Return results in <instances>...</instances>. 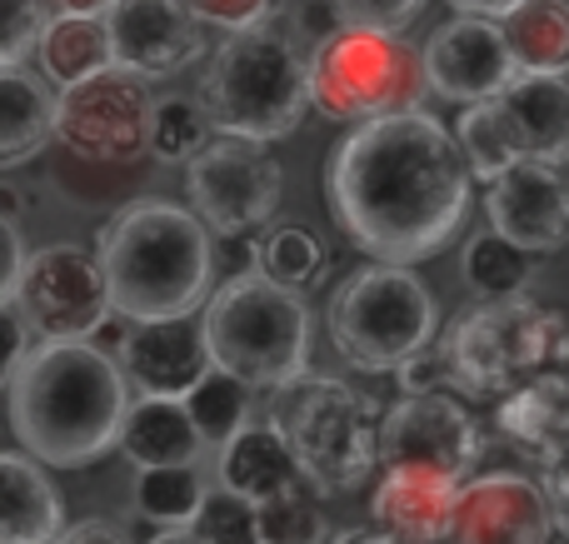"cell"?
<instances>
[{"label":"cell","instance_id":"cell-14","mask_svg":"<svg viewBox=\"0 0 569 544\" xmlns=\"http://www.w3.org/2000/svg\"><path fill=\"white\" fill-rule=\"evenodd\" d=\"M425 70H430L435 95L455 100V105H485L520 75V60L510 50L505 20L455 16L425 46Z\"/></svg>","mask_w":569,"mask_h":544},{"label":"cell","instance_id":"cell-20","mask_svg":"<svg viewBox=\"0 0 569 544\" xmlns=\"http://www.w3.org/2000/svg\"><path fill=\"white\" fill-rule=\"evenodd\" d=\"M460 505V480L435 475V470H385L375 485L370 515L385 535L410 544H445Z\"/></svg>","mask_w":569,"mask_h":544},{"label":"cell","instance_id":"cell-3","mask_svg":"<svg viewBox=\"0 0 569 544\" xmlns=\"http://www.w3.org/2000/svg\"><path fill=\"white\" fill-rule=\"evenodd\" d=\"M100 265L110 275L116 315L150 320L200 315L216 295L210 225L170 200H136L100 225Z\"/></svg>","mask_w":569,"mask_h":544},{"label":"cell","instance_id":"cell-35","mask_svg":"<svg viewBox=\"0 0 569 544\" xmlns=\"http://www.w3.org/2000/svg\"><path fill=\"white\" fill-rule=\"evenodd\" d=\"M196 535L200 544H266L260 540V505H250L246 495L236 490H210L206 510L196 520Z\"/></svg>","mask_w":569,"mask_h":544},{"label":"cell","instance_id":"cell-50","mask_svg":"<svg viewBox=\"0 0 569 544\" xmlns=\"http://www.w3.org/2000/svg\"><path fill=\"white\" fill-rule=\"evenodd\" d=\"M550 544H569V535H555V540H550Z\"/></svg>","mask_w":569,"mask_h":544},{"label":"cell","instance_id":"cell-1","mask_svg":"<svg viewBox=\"0 0 569 544\" xmlns=\"http://www.w3.org/2000/svg\"><path fill=\"white\" fill-rule=\"evenodd\" d=\"M470 165L435 115H390L355 125L325 170L340 230L385 265L440 255L470 215Z\"/></svg>","mask_w":569,"mask_h":544},{"label":"cell","instance_id":"cell-9","mask_svg":"<svg viewBox=\"0 0 569 544\" xmlns=\"http://www.w3.org/2000/svg\"><path fill=\"white\" fill-rule=\"evenodd\" d=\"M440 330V310L410 265L355 270L330 300V340L355 370L395 375L405 360L425 355Z\"/></svg>","mask_w":569,"mask_h":544},{"label":"cell","instance_id":"cell-4","mask_svg":"<svg viewBox=\"0 0 569 544\" xmlns=\"http://www.w3.org/2000/svg\"><path fill=\"white\" fill-rule=\"evenodd\" d=\"M210 125L220 135L284 140L310 110V56L300 50V30L284 16H266L236 30L210 60L200 85Z\"/></svg>","mask_w":569,"mask_h":544},{"label":"cell","instance_id":"cell-2","mask_svg":"<svg viewBox=\"0 0 569 544\" xmlns=\"http://www.w3.org/2000/svg\"><path fill=\"white\" fill-rule=\"evenodd\" d=\"M6 390L20 450L56 470H80L110 455L136 400L120 360L96 340H40Z\"/></svg>","mask_w":569,"mask_h":544},{"label":"cell","instance_id":"cell-23","mask_svg":"<svg viewBox=\"0 0 569 544\" xmlns=\"http://www.w3.org/2000/svg\"><path fill=\"white\" fill-rule=\"evenodd\" d=\"M305 470L295 460V450L284 445V435L276 425H246L230 445H220V485L246 495L250 505L284 495L290 485H300Z\"/></svg>","mask_w":569,"mask_h":544},{"label":"cell","instance_id":"cell-12","mask_svg":"<svg viewBox=\"0 0 569 544\" xmlns=\"http://www.w3.org/2000/svg\"><path fill=\"white\" fill-rule=\"evenodd\" d=\"M16 305L26 310V320L36 325L40 340H96L100 325L116 315L100 250H86V245L30 250Z\"/></svg>","mask_w":569,"mask_h":544},{"label":"cell","instance_id":"cell-10","mask_svg":"<svg viewBox=\"0 0 569 544\" xmlns=\"http://www.w3.org/2000/svg\"><path fill=\"white\" fill-rule=\"evenodd\" d=\"M186 195L190 210L216 235L246 240L256 230H270L284 195V170L270 155L266 140L216 135L206 145V155H196L186 165Z\"/></svg>","mask_w":569,"mask_h":544},{"label":"cell","instance_id":"cell-25","mask_svg":"<svg viewBox=\"0 0 569 544\" xmlns=\"http://www.w3.org/2000/svg\"><path fill=\"white\" fill-rule=\"evenodd\" d=\"M36 60H40V75L60 90L116 70V46H110L106 16H50Z\"/></svg>","mask_w":569,"mask_h":544},{"label":"cell","instance_id":"cell-32","mask_svg":"<svg viewBox=\"0 0 569 544\" xmlns=\"http://www.w3.org/2000/svg\"><path fill=\"white\" fill-rule=\"evenodd\" d=\"M260 540L266 544H325L330 540V520L320 510V490L310 480L290 485L284 495L260 505Z\"/></svg>","mask_w":569,"mask_h":544},{"label":"cell","instance_id":"cell-34","mask_svg":"<svg viewBox=\"0 0 569 544\" xmlns=\"http://www.w3.org/2000/svg\"><path fill=\"white\" fill-rule=\"evenodd\" d=\"M455 140H460V150H465V165H470V175L485 180V185H495L505 170L520 165L515 145L505 140L500 120H495V105H490V100H485V105H465L460 125H455Z\"/></svg>","mask_w":569,"mask_h":544},{"label":"cell","instance_id":"cell-5","mask_svg":"<svg viewBox=\"0 0 569 544\" xmlns=\"http://www.w3.org/2000/svg\"><path fill=\"white\" fill-rule=\"evenodd\" d=\"M200 320L216 365L250 390H280L310 365V310L300 290H284L260 270L226 275Z\"/></svg>","mask_w":569,"mask_h":544},{"label":"cell","instance_id":"cell-47","mask_svg":"<svg viewBox=\"0 0 569 544\" xmlns=\"http://www.w3.org/2000/svg\"><path fill=\"white\" fill-rule=\"evenodd\" d=\"M146 544H200L196 530H160L156 540H146Z\"/></svg>","mask_w":569,"mask_h":544},{"label":"cell","instance_id":"cell-42","mask_svg":"<svg viewBox=\"0 0 569 544\" xmlns=\"http://www.w3.org/2000/svg\"><path fill=\"white\" fill-rule=\"evenodd\" d=\"M26 265H30V255H26V240H20V225L16 220H0V305L16 300Z\"/></svg>","mask_w":569,"mask_h":544},{"label":"cell","instance_id":"cell-29","mask_svg":"<svg viewBox=\"0 0 569 544\" xmlns=\"http://www.w3.org/2000/svg\"><path fill=\"white\" fill-rule=\"evenodd\" d=\"M210 490L200 485L196 465H170V470H140L136 480V510L140 520L160 530H196L200 510H206Z\"/></svg>","mask_w":569,"mask_h":544},{"label":"cell","instance_id":"cell-28","mask_svg":"<svg viewBox=\"0 0 569 544\" xmlns=\"http://www.w3.org/2000/svg\"><path fill=\"white\" fill-rule=\"evenodd\" d=\"M460 275L480 300H515V295H525V285L535 275V250H520L515 240L490 230V235H475L465 245Z\"/></svg>","mask_w":569,"mask_h":544},{"label":"cell","instance_id":"cell-41","mask_svg":"<svg viewBox=\"0 0 569 544\" xmlns=\"http://www.w3.org/2000/svg\"><path fill=\"white\" fill-rule=\"evenodd\" d=\"M0 315H6V360H0V375L10 380L30 360V350L40 345V335H36V325L26 320V310H20L16 300H6V305H0Z\"/></svg>","mask_w":569,"mask_h":544},{"label":"cell","instance_id":"cell-16","mask_svg":"<svg viewBox=\"0 0 569 544\" xmlns=\"http://www.w3.org/2000/svg\"><path fill=\"white\" fill-rule=\"evenodd\" d=\"M560 535L545 485L525 480L520 470L465 480L455 525L445 544H550Z\"/></svg>","mask_w":569,"mask_h":544},{"label":"cell","instance_id":"cell-15","mask_svg":"<svg viewBox=\"0 0 569 544\" xmlns=\"http://www.w3.org/2000/svg\"><path fill=\"white\" fill-rule=\"evenodd\" d=\"M206 20L190 0H116L106 10V30L116 46V66L140 80H170L196 66L206 36Z\"/></svg>","mask_w":569,"mask_h":544},{"label":"cell","instance_id":"cell-43","mask_svg":"<svg viewBox=\"0 0 569 544\" xmlns=\"http://www.w3.org/2000/svg\"><path fill=\"white\" fill-rule=\"evenodd\" d=\"M56 544H126V535H120L116 525H106V520H80V525H70Z\"/></svg>","mask_w":569,"mask_h":544},{"label":"cell","instance_id":"cell-40","mask_svg":"<svg viewBox=\"0 0 569 544\" xmlns=\"http://www.w3.org/2000/svg\"><path fill=\"white\" fill-rule=\"evenodd\" d=\"M395 380H400V390L405 395H435V390H455V375H450V360H445V350L440 355H415V360H405L400 370H395Z\"/></svg>","mask_w":569,"mask_h":544},{"label":"cell","instance_id":"cell-19","mask_svg":"<svg viewBox=\"0 0 569 544\" xmlns=\"http://www.w3.org/2000/svg\"><path fill=\"white\" fill-rule=\"evenodd\" d=\"M505 140L520 160L565 165L569 160V80L565 75H515L490 100Z\"/></svg>","mask_w":569,"mask_h":544},{"label":"cell","instance_id":"cell-24","mask_svg":"<svg viewBox=\"0 0 569 544\" xmlns=\"http://www.w3.org/2000/svg\"><path fill=\"white\" fill-rule=\"evenodd\" d=\"M56 120L60 95H50L46 80L30 75L26 66L0 70V165L16 170L40 155V145L56 140Z\"/></svg>","mask_w":569,"mask_h":544},{"label":"cell","instance_id":"cell-21","mask_svg":"<svg viewBox=\"0 0 569 544\" xmlns=\"http://www.w3.org/2000/svg\"><path fill=\"white\" fill-rule=\"evenodd\" d=\"M206 435L190 420L186 400H156L136 395L130 400L126 430H120V455L136 470H170V465H196Z\"/></svg>","mask_w":569,"mask_h":544},{"label":"cell","instance_id":"cell-7","mask_svg":"<svg viewBox=\"0 0 569 544\" xmlns=\"http://www.w3.org/2000/svg\"><path fill=\"white\" fill-rule=\"evenodd\" d=\"M569 350V315L530 295L480 300L445 335V360L460 395H515L550 375Z\"/></svg>","mask_w":569,"mask_h":544},{"label":"cell","instance_id":"cell-30","mask_svg":"<svg viewBox=\"0 0 569 544\" xmlns=\"http://www.w3.org/2000/svg\"><path fill=\"white\" fill-rule=\"evenodd\" d=\"M186 405H190V420L200 425V435H206V445H230V440L246 430L250 385H246L240 375H230V370L216 365V370H210V375L186 395Z\"/></svg>","mask_w":569,"mask_h":544},{"label":"cell","instance_id":"cell-46","mask_svg":"<svg viewBox=\"0 0 569 544\" xmlns=\"http://www.w3.org/2000/svg\"><path fill=\"white\" fill-rule=\"evenodd\" d=\"M0 220H16V225H20V190L0 185Z\"/></svg>","mask_w":569,"mask_h":544},{"label":"cell","instance_id":"cell-49","mask_svg":"<svg viewBox=\"0 0 569 544\" xmlns=\"http://www.w3.org/2000/svg\"><path fill=\"white\" fill-rule=\"evenodd\" d=\"M555 375H560V385H565V400H569V350H565V360L555 365Z\"/></svg>","mask_w":569,"mask_h":544},{"label":"cell","instance_id":"cell-39","mask_svg":"<svg viewBox=\"0 0 569 544\" xmlns=\"http://www.w3.org/2000/svg\"><path fill=\"white\" fill-rule=\"evenodd\" d=\"M190 6H196V16L206 20V26H220V30H230V36L266 16H276L270 0H190Z\"/></svg>","mask_w":569,"mask_h":544},{"label":"cell","instance_id":"cell-31","mask_svg":"<svg viewBox=\"0 0 569 544\" xmlns=\"http://www.w3.org/2000/svg\"><path fill=\"white\" fill-rule=\"evenodd\" d=\"M260 275H270L284 290H305L320 280L325 270V250L320 240L310 235L305 225H270L260 235V260H256Z\"/></svg>","mask_w":569,"mask_h":544},{"label":"cell","instance_id":"cell-33","mask_svg":"<svg viewBox=\"0 0 569 544\" xmlns=\"http://www.w3.org/2000/svg\"><path fill=\"white\" fill-rule=\"evenodd\" d=\"M210 115L200 100L170 95L156 105V130H150V155L166 160V165H190L196 155H206L210 145Z\"/></svg>","mask_w":569,"mask_h":544},{"label":"cell","instance_id":"cell-18","mask_svg":"<svg viewBox=\"0 0 569 544\" xmlns=\"http://www.w3.org/2000/svg\"><path fill=\"white\" fill-rule=\"evenodd\" d=\"M485 215L490 230L515 240L520 250H560L569 245V180L560 165L520 160L495 185H485Z\"/></svg>","mask_w":569,"mask_h":544},{"label":"cell","instance_id":"cell-6","mask_svg":"<svg viewBox=\"0 0 569 544\" xmlns=\"http://www.w3.org/2000/svg\"><path fill=\"white\" fill-rule=\"evenodd\" d=\"M270 425L295 450L305 480L320 495H345L380 470L375 405L335 375H310L270 390Z\"/></svg>","mask_w":569,"mask_h":544},{"label":"cell","instance_id":"cell-45","mask_svg":"<svg viewBox=\"0 0 569 544\" xmlns=\"http://www.w3.org/2000/svg\"><path fill=\"white\" fill-rule=\"evenodd\" d=\"M50 16H106L116 0H46Z\"/></svg>","mask_w":569,"mask_h":544},{"label":"cell","instance_id":"cell-38","mask_svg":"<svg viewBox=\"0 0 569 544\" xmlns=\"http://www.w3.org/2000/svg\"><path fill=\"white\" fill-rule=\"evenodd\" d=\"M535 460H540V485H545V495H550L555 525H560V535H569V435H560Z\"/></svg>","mask_w":569,"mask_h":544},{"label":"cell","instance_id":"cell-44","mask_svg":"<svg viewBox=\"0 0 569 544\" xmlns=\"http://www.w3.org/2000/svg\"><path fill=\"white\" fill-rule=\"evenodd\" d=\"M445 6H455V16H485V20H505V16H515V10H520L525 0H445Z\"/></svg>","mask_w":569,"mask_h":544},{"label":"cell","instance_id":"cell-17","mask_svg":"<svg viewBox=\"0 0 569 544\" xmlns=\"http://www.w3.org/2000/svg\"><path fill=\"white\" fill-rule=\"evenodd\" d=\"M120 370H126L136 395H156V400H186L200 380L216 370L206 340V320L186 315V320H150L136 325L130 320L126 340L116 350Z\"/></svg>","mask_w":569,"mask_h":544},{"label":"cell","instance_id":"cell-36","mask_svg":"<svg viewBox=\"0 0 569 544\" xmlns=\"http://www.w3.org/2000/svg\"><path fill=\"white\" fill-rule=\"evenodd\" d=\"M46 0H6V20H0V70L26 66V56L40 50L50 16Z\"/></svg>","mask_w":569,"mask_h":544},{"label":"cell","instance_id":"cell-8","mask_svg":"<svg viewBox=\"0 0 569 544\" xmlns=\"http://www.w3.org/2000/svg\"><path fill=\"white\" fill-rule=\"evenodd\" d=\"M430 95L425 50H415L400 30L345 26L310 50V105L325 120H370L415 115Z\"/></svg>","mask_w":569,"mask_h":544},{"label":"cell","instance_id":"cell-11","mask_svg":"<svg viewBox=\"0 0 569 544\" xmlns=\"http://www.w3.org/2000/svg\"><path fill=\"white\" fill-rule=\"evenodd\" d=\"M150 130H156V95H150V80L130 70L116 66L60 90L56 140L70 155L96 160V165H130L150 155Z\"/></svg>","mask_w":569,"mask_h":544},{"label":"cell","instance_id":"cell-27","mask_svg":"<svg viewBox=\"0 0 569 544\" xmlns=\"http://www.w3.org/2000/svg\"><path fill=\"white\" fill-rule=\"evenodd\" d=\"M500 430L515 440V445L530 450V455H540V450H550L560 435H569V400H565L560 375L550 370V375L520 385L515 395H505L500 400Z\"/></svg>","mask_w":569,"mask_h":544},{"label":"cell","instance_id":"cell-22","mask_svg":"<svg viewBox=\"0 0 569 544\" xmlns=\"http://www.w3.org/2000/svg\"><path fill=\"white\" fill-rule=\"evenodd\" d=\"M66 530V510L40 475V460L0 455V544H56Z\"/></svg>","mask_w":569,"mask_h":544},{"label":"cell","instance_id":"cell-48","mask_svg":"<svg viewBox=\"0 0 569 544\" xmlns=\"http://www.w3.org/2000/svg\"><path fill=\"white\" fill-rule=\"evenodd\" d=\"M340 544H410V540H395V535H385L380 530V535H345Z\"/></svg>","mask_w":569,"mask_h":544},{"label":"cell","instance_id":"cell-13","mask_svg":"<svg viewBox=\"0 0 569 544\" xmlns=\"http://www.w3.org/2000/svg\"><path fill=\"white\" fill-rule=\"evenodd\" d=\"M485 455L480 420L450 395H405L380 420V470H435L465 485Z\"/></svg>","mask_w":569,"mask_h":544},{"label":"cell","instance_id":"cell-26","mask_svg":"<svg viewBox=\"0 0 569 544\" xmlns=\"http://www.w3.org/2000/svg\"><path fill=\"white\" fill-rule=\"evenodd\" d=\"M505 36L525 75H569V0H525Z\"/></svg>","mask_w":569,"mask_h":544},{"label":"cell","instance_id":"cell-37","mask_svg":"<svg viewBox=\"0 0 569 544\" xmlns=\"http://www.w3.org/2000/svg\"><path fill=\"white\" fill-rule=\"evenodd\" d=\"M340 10L345 26H370V30H405L425 10V0H330Z\"/></svg>","mask_w":569,"mask_h":544}]
</instances>
